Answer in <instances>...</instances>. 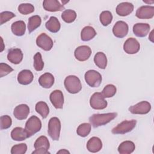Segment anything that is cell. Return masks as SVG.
I'll return each instance as SVG.
<instances>
[{"instance_id":"6da1fadb","label":"cell","mask_w":154,"mask_h":154,"mask_svg":"<svg viewBox=\"0 0 154 154\" xmlns=\"http://www.w3.org/2000/svg\"><path fill=\"white\" fill-rule=\"evenodd\" d=\"M117 116L116 112H109L105 114H94L89 117V122L94 128L105 125Z\"/></svg>"},{"instance_id":"7a4b0ae2","label":"cell","mask_w":154,"mask_h":154,"mask_svg":"<svg viewBox=\"0 0 154 154\" xmlns=\"http://www.w3.org/2000/svg\"><path fill=\"white\" fill-rule=\"evenodd\" d=\"M66 90L71 94L79 93L82 89V84L78 77L75 75L67 76L64 82Z\"/></svg>"},{"instance_id":"3957f363","label":"cell","mask_w":154,"mask_h":154,"mask_svg":"<svg viewBox=\"0 0 154 154\" xmlns=\"http://www.w3.org/2000/svg\"><path fill=\"white\" fill-rule=\"evenodd\" d=\"M41 128L42 122L37 117L32 116L26 121L25 126V131L29 138L40 131Z\"/></svg>"},{"instance_id":"277c9868","label":"cell","mask_w":154,"mask_h":154,"mask_svg":"<svg viewBox=\"0 0 154 154\" xmlns=\"http://www.w3.org/2000/svg\"><path fill=\"white\" fill-rule=\"evenodd\" d=\"M61 122L56 117L50 119L48 122V133L49 137L54 141H58L60 135Z\"/></svg>"},{"instance_id":"5b68a950","label":"cell","mask_w":154,"mask_h":154,"mask_svg":"<svg viewBox=\"0 0 154 154\" xmlns=\"http://www.w3.org/2000/svg\"><path fill=\"white\" fill-rule=\"evenodd\" d=\"M35 150L32 152V154H48L50 152L48 151L50 143L48 138L45 136L39 137L35 141L34 144Z\"/></svg>"},{"instance_id":"8992f818","label":"cell","mask_w":154,"mask_h":154,"mask_svg":"<svg viewBox=\"0 0 154 154\" xmlns=\"http://www.w3.org/2000/svg\"><path fill=\"white\" fill-rule=\"evenodd\" d=\"M136 124V120H124L114 127L111 132L114 134H125L132 131L135 127Z\"/></svg>"},{"instance_id":"52a82bcc","label":"cell","mask_w":154,"mask_h":154,"mask_svg":"<svg viewBox=\"0 0 154 154\" xmlns=\"http://www.w3.org/2000/svg\"><path fill=\"white\" fill-rule=\"evenodd\" d=\"M84 78L86 83L91 87H97L102 82V75L97 71L89 70L85 72Z\"/></svg>"},{"instance_id":"ba28073f","label":"cell","mask_w":154,"mask_h":154,"mask_svg":"<svg viewBox=\"0 0 154 154\" xmlns=\"http://www.w3.org/2000/svg\"><path fill=\"white\" fill-rule=\"evenodd\" d=\"M90 105L94 109H103L107 106L108 103L101 93L96 92L90 97Z\"/></svg>"},{"instance_id":"9c48e42d","label":"cell","mask_w":154,"mask_h":154,"mask_svg":"<svg viewBox=\"0 0 154 154\" xmlns=\"http://www.w3.org/2000/svg\"><path fill=\"white\" fill-rule=\"evenodd\" d=\"M36 45L45 51H50L54 45L52 38L45 33H41L36 38Z\"/></svg>"},{"instance_id":"30bf717a","label":"cell","mask_w":154,"mask_h":154,"mask_svg":"<svg viewBox=\"0 0 154 154\" xmlns=\"http://www.w3.org/2000/svg\"><path fill=\"white\" fill-rule=\"evenodd\" d=\"M151 105L147 101H141L129 108V111L134 114H146L150 112Z\"/></svg>"},{"instance_id":"8fae6325","label":"cell","mask_w":154,"mask_h":154,"mask_svg":"<svg viewBox=\"0 0 154 154\" xmlns=\"http://www.w3.org/2000/svg\"><path fill=\"white\" fill-rule=\"evenodd\" d=\"M91 54V48L86 45H82L77 47L74 52L75 57L79 61H86L90 58Z\"/></svg>"},{"instance_id":"7c38bea8","label":"cell","mask_w":154,"mask_h":154,"mask_svg":"<svg viewBox=\"0 0 154 154\" xmlns=\"http://www.w3.org/2000/svg\"><path fill=\"white\" fill-rule=\"evenodd\" d=\"M140 49L139 42L133 37L128 38L123 45V50L128 54H135L140 51Z\"/></svg>"},{"instance_id":"4fadbf2b","label":"cell","mask_w":154,"mask_h":154,"mask_svg":"<svg viewBox=\"0 0 154 154\" xmlns=\"http://www.w3.org/2000/svg\"><path fill=\"white\" fill-rule=\"evenodd\" d=\"M129 30V27L128 24L124 21H117L112 28V32L117 38H123L125 37Z\"/></svg>"},{"instance_id":"5bb4252c","label":"cell","mask_w":154,"mask_h":154,"mask_svg":"<svg viewBox=\"0 0 154 154\" xmlns=\"http://www.w3.org/2000/svg\"><path fill=\"white\" fill-rule=\"evenodd\" d=\"M51 103L57 109H62L64 105V96L62 91L59 90L53 91L49 96Z\"/></svg>"},{"instance_id":"9a60e30c","label":"cell","mask_w":154,"mask_h":154,"mask_svg":"<svg viewBox=\"0 0 154 154\" xmlns=\"http://www.w3.org/2000/svg\"><path fill=\"white\" fill-rule=\"evenodd\" d=\"M136 16L141 19H151L154 16V7L149 5H143L139 7L135 13Z\"/></svg>"},{"instance_id":"2e32d148","label":"cell","mask_w":154,"mask_h":154,"mask_svg":"<svg viewBox=\"0 0 154 154\" xmlns=\"http://www.w3.org/2000/svg\"><path fill=\"white\" fill-rule=\"evenodd\" d=\"M43 7L46 11L51 12L60 11L65 8L64 5L57 0H45L43 2Z\"/></svg>"},{"instance_id":"e0dca14e","label":"cell","mask_w":154,"mask_h":154,"mask_svg":"<svg viewBox=\"0 0 154 154\" xmlns=\"http://www.w3.org/2000/svg\"><path fill=\"white\" fill-rule=\"evenodd\" d=\"M150 26L147 23H137L133 26V32L138 37H146L149 32Z\"/></svg>"},{"instance_id":"ac0fdd59","label":"cell","mask_w":154,"mask_h":154,"mask_svg":"<svg viewBox=\"0 0 154 154\" xmlns=\"http://www.w3.org/2000/svg\"><path fill=\"white\" fill-rule=\"evenodd\" d=\"M7 59L10 63L18 64L22 61L23 53L19 48L11 49L8 52Z\"/></svg>"},{"instance_id":"d6986e66","label":"cell","mask_w":154,"mask_h":154,"mask_svg":"<svg viewBox=\"0 0 154 154\" xmlns=\"http://www.w3.org/2000/svg\"><path fill=\"white\" fill-rule=\"evenodd\" d=\"M29 113V108L26 104H20L16 106L13 111L14 116L18 120H25Z\"/></svg>"},{"instance_id":"ffe728a7","label":"cell","mask_w":154,"mask_h":154,"mask_svg":"<svg viewBox=\"0 0 154 154\" xmlns=\"http://www.w3.org/2000/svg\"><path fill=\"white\" fill-rule=\"evenodd\" d=\"M116 10L119 16H126L133 11L134 5L128 2H123L117 5Z\"/></svg>"},{"instance_id":"44dd1931","label":"cell","mask_w":154,"mask_h":154,"mask_svg":"<svg viewBox=\"0 0 154 154\" xmlns=\"http://www.w3.org/2000/svg\"><path fill=\"white\" fill-rule=\"evenodd\" d=\"M34 79V75L29 70L25 69L20 71L17 75L18 82L22 85H28Z\"/></svg>"},{"instance_id":"7402d4cb","label":"cell","mask_w":154,"mask_h":154,"mask_svg":"<svg viewBox=\"0 0 154 154\" xmlns=\"http://www.w3.org/2000/svg\"><path fill=\"white\" fill-rule=\"evenodd\" d=\"M102 147V142L101 140L96 137H91L87 143V150L92 153L98 152Z\"/></svg>"},{"instance_id":"603a6c76","label":"cell","mask_w":154,"mask_h":154,"mask_svg":"<svg viewBox=\"0 0 154 154\" xmlns=\"http://www.w3.org/2000/svg\"><path fill=\"white\" fill-rule=\"evenodd\" d=\"M38 83L42 87L49 88L54 84V77L50 73H45L40 76Z\"/></svg>"},{"instance_id":"cb8c5ba5","label":"cell","mask_w":154,"mask_h":154,"mask_svg":"<svg viewBox=\"0 0 154 154\" xmlns=\"http://www.w3.org/2000/svg\"><path fill=\"white\" fill-rule=\"evenodd\" d=\"M12 32L17 36L23 35L26 31V25L22 20H17L13 22L11 26Z\"/></svg>"},{"instance_id":"d4e9b609","label":"cell","mask_w":154,"mask_h":154,"mask_svg":"<svg viewBox=\"0 0 154 154\" xmlns=\"http://www.w3.org/2000/svg\"><path fill=\"white\" fill-rule=\"evenodd\" d=\"M135 149V144L131 141H125L118 147V152L120 154H130Z\"/></svg>"},{"instance_id":"484cf974","label":"cell","mask_w":154,"mask_h":154,"mask_svg":"<svg viewBox=\"0 0 154 154\" xmlns=\"http://www.w3.org/2000/svg\"><path fill=\"white\" fill-rule=\"evenodd\" d=\"M11 137L13 140L17 141H23L28 138L25 129L21 127L14 128L11 132Z\"/></svg>"},{"instance_id":"4316f807","label":"cell","mask_w":154,"mask_h":154,"mask_svg":"<svg viewBox=\"0 0 154 154\" xmlns=\"http://www.w3.org/2000/svg\"><path fill=\"white\" fill-rule=\"evenodd\" d=\"M45 26L48 30L53 33H56L60 29L61 25L58 19L55 16H51L46 22Z\"/></svg>"},{"instance_id":"83f0119b","label":"cell","mask_w":154,"mask_h":154,"mask_svg":"<svg viewBox=\"0 0 154 154\" xmlns=\"http://www.w3.org/2000/svg\"><path fill=\"white\" fill-rule=\"evenodd\" d=\"M96 35L95 29L90 26H87L83 28L81 32V38L82 41L87 42L93 39Z\"/></svg>"},{"instance_id":"f1b7e54d","label":"cell","mask_w":154,"mask_h":154,"mask_svg":"<svg viewBox=\"0 0 154 154\" xmlns=\"http://www.w3.org/2000/svg\"><path fill=\"white\" fill-rule=\"evenodd\" d=\"M94 62L95 64L101 69H105L107 66V58L102 52H98L94 55Z\"/></svg>"},{"instance_id":"f546056e","label":"cell","mask_w":154,"mask_h":154,"mask_svg":"<svg viewBox=\"0 0 154 154\" xmlns=\"http://www.w3.org/2000/svg\"><path fill=\"white\" fill-rule=\"evenodd\" d=\"M42 23L41 17L38 15H35L30 17L28 22V29L29 33H31L38 27H39Z\"/></svg>"},{"instance_id":"4dcf8cb0","label":"cell","mask_w":154,"mask_h":154,"mask_svg":"<svg viewBox=\"0 0 154 154\" xmlns=\"http://www.w3.org/2000/svg\"><path fill=\"white\" fill-rule=\"evenodd\" d=\"M36 112L39 114L43 119L47 117L49 113V108L47 103L43 101L37 102L35 106Z\"/></svg>"},{"instance_id":"1f68e13d","label":"cell","mask_w":154,"mask_h":154,"mask_svg":"<svg viewBox=\"0 0 154 154\" xmlns=\"http://www.w3.org/2000/svg\"><path fill=\"white\" fill-rule=\"evenodd\" d=\"M61 18L66 23H72L76 18V13L73 10H66L63 12Z\"/></svg>"},{"instance_id":"d6a6232c","label":"cell","mask_w":154,"mask_h":154,"mask_svg":"<svg viewBox=\"0 0 154 154\" xmlns=\"http://www.w3.org/2000/svg\"><path fill=\"white\" fill-rule=\"evenodd\" d=\"M91 131V125L87 123H84L79 125L76 129L77 134L82 137H87Z\"/></svg>"},{"instance_id":"836d02e7","label":"cell","mask_w":154,"mask_h":154,"mask_svg":"<svg viewBox=\"0 0 154 154\" xmlns=\"http://www.w3.org/2000/svg\"><path fill=\"white\" fill-rule=\"evenodd\" d=\"M99 19L102 25L106 26L111 23L112 20V13L109 11H103L99 16Z\"/></svg>"},{"instance_id":"e575fe53","label":"cell","mask_w":154,"mask_h":154,"mask_svg":"<svg viewBox=\"0 0 154 154\" xmlns=\"http://www.w3.org/2000/svg\"><path fill=\"white\" fill-rule=\"evenodd\" d=\"M116 87L112 84L106 85L102 91V94L105 98H109L113 97L116 93Z\"/></svg>"},{"instance_id":"d590c367","label":"cell","mask_w":154,"mask_h":154,"mask_svg":"<svg viewBox=\"0 0 154 154\" xmlns=\"http://www.w3.org/2000/svg\"><path fill=\"white\" fill-rule=\"evenodd\" d=\"M18 11L22 14L26 15L32 13L34 11V7L31 4L23 3L19 5Z\"/></svg>"},{"instance_id":"8d00e7d4","label":"cell","mask_w":154,"mask_h":154,"mask_svg":"<svg viewBox=\"0 0 154 154\" xmlns=\"http://www.w3.org/2000/svg\"><path fill=\"white\" fill-rule=\"evenodd\" d=\"M34 67L37 71H41L44 67V63L42 55L40 52H37L34 56Z\"/></svg>"},{"instance_id":"74e56055","label":"cell","mask_w":154,"mask_h":154,"mask_svg":"<svg viewBox=\"0 0 154 154\" xmlns=\"http://www.w3.org/2000/svg\"><path fill=\"white\" fill-rule=\"evenodd\" d=\"M27 150V146L25 143H21L13 146L11 149V154H24Z\"/></svg>"},{"instance_id":"f35d334b","label":"cell","mask_w":154,"mask_h":154,"mask_svg":"<svg viewBox=\"0 0 154 154\" xmlns=\"http://www.w3.org/2000/svg\"><path fill=\"white\" fill-rule=\"evenodd\" d=\"M1 129H6L9 128L12 124L11 118L8 115L2 116L0 118Z\"/></svg>"},{"instance_id":"ab89813d","label":"cell","mask_w":154,"mask_h":154,"mask_svg":"<svg viewBox=\"0 0 154 154\" xmlns=\"http://www.w3.org/2000/svg\"><path fill=\"white\" fill-rule=\"evenodd\" d=\"M16 15L11 12L8 11H5L1 12L0 13V25H3L4 23L7 22V21L11 19L13 17H15Z\"/></svg>"},{"instance_id":"60d3db41","label":"cell","mask_w":154,"mask_h":154,"mask_svg":"<svg viewBox=\"0 0 154 154\" xmlns=\"http://www.w3.org/2000/svg\"><path fill=\"white\" fill-rule=\"evenodd\" d=\"M13 71V69L6 63H0V77L2 78Z\"/></svg>"},{"instance_id":"b9f144b4","label":"cell","mask_w":154,"mask_h":154,"mask_svg":"<svg viewBox=\"0 0 154 154\" xmlns=\"http://www.w3.org/2000/svg\"><path fill=\"white\" fill-rule=\"evenodd\" d=\"M57 153H70V152L66 149H63L57 152Z\"/></svg>"},{"instance_id":"7bdbcfd3","label":"cell","mask_w":154,"mask_h":154,"mask_svg":"<svg viewBox=\"0 0 154 154\" xmlns=\"http://www.w3.org/2000/svg\"><path fill=\"white\" fill-rule=\"evenodd\" d=\"M153 30H152L151 31V32L150 33V35L149 36V39L152 42H153Z\"/></svg>"},{"instance_id":"ee69618b","label":"cell","mask_w":154,"mask_h":154,"mask_svg":"<svg viewBox=\"0 0 154 154\" xmlns=\"http://www.w3.org/2000/svg\"><path fill=\"white\" fill-rule=\"evenodd\" d=\"M1 42H2V47H1V52H2V51L4 50V47L3 46H4V43H3V40H2V37H1Z\"/></svg>"},{"instance_id":"f6af8a7d","label":"cell","mask_w":154,"mask_h":154,"mask_svg":"<svg viewBox=\"0 0 154 154\" xmlns=\"http://www.w3.org/2000/svg\"><path fill=\"white\" fill-rule=\"evenodd\" d=\"M143 2H144V3H146V4H152V3H153L154 2V1H143Z\"/></svg>"}]
</instances>
